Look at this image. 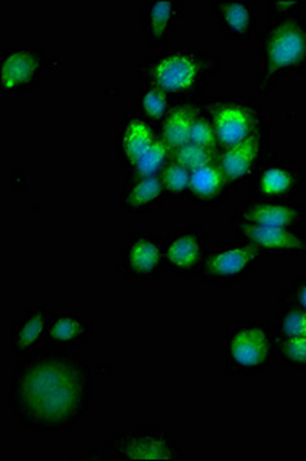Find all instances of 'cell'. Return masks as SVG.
<instances>
[{
  "label": "cell",
  "mask_w": 306,
  "mask_h": 461,
  "mask_svg": "<svg viewBox=\"0 0 306 461\" xmlns=\"http://www.w3.org/2000/svg\"><path fill=\"white\" fill-rule=\"evenodd\" d=\"M10 408L19 425L38 434L77 428L90 411V363L71 352L43 349L19 360L10 375Z\"/></svg>",
  "instance_id": "cell-1"
},
{
  "label": "cell",
  "mask_w": 306,
  "mask_h": 461,
  "mask_svg": "<svg viewBox=\"0 0 306 461\" xmlns=\"http://www.w3.org/2000/svg\"><path fill=\"white\" fill-rule=\"evenodd\" d=\"M220 68L216 54L197 47L162 48L136 63L140 82L158 86L173 100L201 99Z\"/></svg>",
  "instance_id": "cell-2"
},
{
  "label": "cell",
  "mask_w": 306,
  "mask_h": 461,
  "mask_svg": "<svg viewBox=\"0 0 306 461\" xmlns=\"http://www.w3.org/2000/svg\"><path fill=\"white\" fill-rule=\"evenodd\" d=\"M262 73L256 93L268 97L280 82L294 74H306V19L299 13L273 17L260 34Z\"/></svg>",
  "instance_id": "cell-3"
},
{
  "label": "cell",
  "mask_w": 306,
  "mask_h": 461,
  "mask_svg": "<svg viewBox=\"0 0 306 461\" xmlns=\"http://www.w3.org/2000/svg\"><path fill=\"white\" fill-rule=\"evenodd\" d=\"M223 369L232 378L253 377L275 362V330L268 320L248 319L232 323L220 343Z\"/></svg>",
  "instance_id": "cell-4"
},
{
  "label": "cell",
  "mask_w": 306,
  "mask_h": 461,
  "mask_svg": "<svg viewBox=\"0 0 306 461\" xmlns=\"http://www.w3.org/2000/svg\"><path fill=\"white\" fill-rule=\"evenodd\" d=\"M202 110L210 117L220 149L234 147L269 126V117L260 102L238 95H203Z\"/></svg>",
  "instance_id": "cell-5"
},
{
  "label": "cell",
  "mask_w": 306,
  "mask_h": 461,
  "mask_svg": "<svg viewBox=\"0 0 306 461\" xmlns=\"http://www.w3.org/2000/svg\"><path fill=\"white\" fill-rule=\"evenodd\" d=\"M54 58L42 47H5L0 51V93L17 99L40 86Z\"/></svg>",
  "instance_id": "cell-6"
},
{
  "label": "cell",
  "mask_w": 306,
  "mask_h": 461,
  "mask_svg": "<svg viewBox=\"0 0 306 461\" xmlns=\"http://www.w3.org/2000/svg\"><path fill=\"white\" fill-rule=\"evenodd\" d=\"M105 449L114 460H182L179 440L166 428H127L105 438Z\"/></svg>",
  "instance_id": "cell-7"
},
{
  "label": "cell",
  "mask_w": 306,
  "mask_h": 461,
  "mask_svg": "<svg viewBox=\"0 0 306 461\" xmlns=\"http://www.w3.org/2000/svg\"><path fill=\"white\" fill-rule=\"evenodd\" d=\"M264 258V254L248 241H222L210 247L195 278L206 285L242 284L256 273Z\"/></svg>",
  "instance_id": "cell-8"
},
{
  "label": "cell",
  "mask_w": 306,
  "mask_h": 461,
  "mask_svg": "<svg viewBox=\"0 0 306 461\" xmlns=\"http://www.w3.org/2000/svg\"><path fill=\"white\" fill-rule=\"evenodd\" d=\"M269 130L271 125L265 126L247 140L220 149L217 163L236 191L245 185L253 184L260 169L271 158H277V152L269 142Z\"/></svg>",
  "instance_id": "cell-9"
},
{
  "label": "cell",
  "mask_w": 306,
  "mask_h": 461,
  "mask_svg": "<svg viewBox=\"0 0 306 461\" xmlns=\"http://www.w3.org/2000/svg\"><path fill=\"white\" fill-rule=\"evenodd\" d=\"M165 271V236L131 232L123 239L117 273L130 282H154Z\"/></svg>",
  "instance_id": "cell-10"
},
{
  "label": "cell",
  "mask_w": 306,
  "mask_h": 461,
  "mask_svg": "<svg viewBox=\"0 0 306 461\" xmlns=\"http://www.w3.org/2000/svg\"><path fill=\"white\" fill-rule=\"evenodd\" d=\"M210 249L205 228L188 225L165 236V271L180 277H197Z\"/></svg>",
  "instance_id": "cell-11"
},
{
  "label": "cell",
  "mask_w": 306,
  "mask_h": 461,
  "mask_svg": "<svg viewBox=\"0 0 306 461\" xmlns=\"http://www.w3.org/2000/svg\"><path fill=\"white\" fill-rule=\"evenodd\" d=\"M234 236L257 248L264 258H306V230L232 221Z\"/></svg>",
  "instance_id": "cell-12"
},
{
  "label": "cell",
  "mask_w": 306,
  "mask_h": 461,
  "mask_svg": "<svg viewBox=\"0 0 306 461\" xmlns=\"http://www.w3.org/2000/svg\"><path fill=\"white\" fill-rule=\"evenodd\" d=\"M231 221L249 225L302 228L306 223V206L297 200L251 197L236 206Z\"/></svg>",
  "instance_id": "cell-13"
},
{
  "label": "cell",
  "mask_w": 306,
  "mask_h": 461,
  "mask_svg": "<svg viewBox=\"0 0 306 461\" xmlns=\"http://www.w3.org/2000/svg\"><path fill=\"white\" fill-rule=\"evenodd\" d=\"M306 184L305 171L288 158H271L251 184L253 197L296 200Z\"/></svg>",
  "instance_id": "cell-14"
},
{
  "label": "cell",
  "mask_w": 306,
  "mask_h": 461,
  "mask_svg": "<svg viewBox=\"0 0 306 461\" xmlns=\"http://www.w3.org/2000/svg\"><path fill=\"white\" fill-rule=\"evenodd\" d=\"M158 139V126L138 111H130L122 117L114 132V151L127 173Z\"/></svg>",
  "instance_id": "cell-15"
},
{
  "label": "cell",
  "mask_w": 306,
  "mask_h": 461,
  "mask_svg": "<svg viewBox=\"0 0 306 461\" xmlns=\"http://www.w3.org/2000/svg\"><path fill=\"white\" fill-rule=\"evenodd\" d=\"M51 315V308L45 304H34L25 308L22 315L11 321L8 343L13 358L23 360L42 351Z\"/></svg>",
  "instance_id": "cell-16"
},
{
  "label": "cell",
  "mask_w": 306,
  "mask_h": 461,
  "mask_svg": "<svg viewBox=\"0 0 306 461\" xmlns=\"http://www.w3.org/2000/svg\"><path fill=\"white\" fill-rule=\"evenodd\" d=\"M184 0H148L140 11V27L149 47L162 50L185 22Z\"/></svg>",
  "instance_id": "cell-17"
},
{
  "label": "cell",
  "mask_w": 306,
  "mask_h": 461,
  "mask_svg": "<svg viewBox=\"0 0 306 461\" xmlns=\"http://www.w3.org/2000/svg\"><path fill=\"white\" fill-rule=\"evenodd\" d=\"M93 336L91 320L79 311L60 308L53 310L48 323L43 349L71 352L86 345ZM42 349V351H43Z\"/></svg>",
  "instance_id": "cell-18"
},
{
  "label": "cell",
  "mask_w": 306,
  "mask_h": 461,
  "mask_svg": "<svg viewBox=\"0 0 306 461\" xmlns=\"http://www.w3.org/2000/svg\"><path fill=\"white\" fill-rule=\"evenodd\" d=\"M212 10L223 36L249 41L259 30V6L254 0H212Z\"/></svg>",
  "instance_id": "cell-19"
},
{
  "label": "cell",
  "mask_w": 306,
  "mask_h": 461,
  "mask_svg": "<svg viewBox=\"0 0 306 461\" xmlns=\"http://www.w3.org/2000/svg\"><path fill=\"white\" fill-rule=\"evenodd\" d=\"M236 188L230 184L219 163L206 165L191 173L190 188L186 199L202 210H212L231 199Z\"/></svg>",
  "instance_id": "cell-20"
},
{
  "label": "cell",
  "mask_w": 306,
  "mask_h": 461,
  "mask_svg": "<svg viewBox=\"0 0 306 461\" xmlns=\"http://www.w3.org/2000/svg\"><path fill=\"white\" fill-rule=\"evenodd\" d=\"M168 193L160 176L125 177L119 194V206L128 214H149L162 208Z\"/></svg>",
  "instance_id": "cell-21"
},
{
  "label": "cell",
  "mask_w": 306,
  "mask_h": 461,
  "mask_svg": "<svg viewBox=\"0 0 306 461\" xmlns=\"http://www.w3.org/2000/svg\"><path fill=\"white\" fill-rule=\"evenodd\" d=\"M201 99L175 100L168 114L160 122L158 136L171 149L190 142L191 128L202 110Z\"/></svg>",
  "instance_id": "cell-22"
},
{
  "label": "cell",
  "mask_w": 306,
  "mask_h": 461,
  "mask_svg": "<svg viewBox=\"0 0 306 461\" xmlns=\"http://www.w3.org/2000/svg\"><path fill=\"white\" fill-rule=\"evenodd\" d=\"M132 100H134L136 111L158 126L164 121L165 115L168 114V111L175 104V100L171 99L165 91L154 85L145 84L140 85L134 91Z\"/></svg>",
  "instance_id": "cell-23"
},
{
  "label": "cell",
  "mask_w": 306,
  "mask_h": 461,
  "mask_svg": "<svg viewBox=\"0 0 306 461\" xmlns=\"http://www.w3.org/2000/svg\"><path fill=\"white\" fill-rule=\"evenodd\" d=\"M171 158V148L160 139L151 145V147L143 152L142 158L132 165L131 169H128L125 177H153L162 173L165 165Z\"/></svg>",
  "instance_id": "cell-24"
},
{
  "label": "cell",
  "mask_w": 306,
  "mask_h": 461,
  "mask_svg": "<svg viewBox=\"0 0 306 461\" xmlns=\"http://www.w3.org/2000/svg\"><path fill=\"white\" fill-rule=\"evenodd\" d=\"M275 362L294 371H306V336H275Z\"/></svg>",
  "instance_id": "cell-25"
},
{
  "label": "cell",
  "mask_w": 306,
  "mask_h": 461,
  "mask_svg": "<svg viewBox=\"0 0 306 461\" xmlns=\"http://www.w3.org/2000/svg\"><path fill=\"white\" fill-rule=\"evenodd\" d=\"M220 151H214L210 148L201 147L197 143L188 142L182 147L171 149V158L175 162L185 167L188 171L203 168L206 165H212L219 160Z\"/></svg>",
  "instance_id": "cell-26"
},
{
  "label": "cell",
  "mask_w": 306,
  "mask_h": 461,
  "mask_svg": "<svg viewBox=\"0 0 306 461\" xmlns=\"http://www.w3.org/2000/svg\"><path fill=\"white\" fill-rule=\"evenodd\" d=\"M275 336L305 337L306 311L296 304H280L277 320H275Z\"/></svg>",
  "instance_id": "cell-27"
},
{
  "label": "cell",
  "mask_w": 306,
  "mask_h": 461,
  "mask_svg": "<svg viewBox=\"0 0 306 461\" xmlns=\"http://www.w3.org/2000/svg\"><path fill=\"white\" fill-rule=\"evenodd\" d=\"M158 176L162 178V184L168 193V197H176V199L186 197L190 188L191 171H188L185 167L169 158V162L165 165V168Z\"/></svg>",
  "instance_id": "cell-28"
},
{
  "label": "cell",
  "mask_w": 306,
  "mask_h": 461,
  "mask_svg": "<svg viewBox=\"0 0 306 461\" xmlns=\"http://www.w3.org/2000/svg\"><path fill=\"white\" fill-rule=\"evenodd\" d=\"M190 142L197 143L201 147L210 148V149H214V151H220V145H219V140H217L214 126H212L210 117L205 114L203 110H201L199 115L195 117L194 123H193Z\"/></svg>",
  "instance_id": "cell-29"
},
{
  "label": "cell",
  "mask_w": 306,
  "mask_h": 461,
  "mask_svg": "<svg viewBox=\"0 0 306 461\" xmlns=\"http://www.w3.org/2000/svg\"><path fill=\"white\" fill-rule=\"evenodd\" d=\"M277 300L280 304H296L306 311V277H299L286 284L280 291Z\"/></svg>",
  "instance_id": "cell-30"
},
{
  "label": "cell",
  "mask_w": 306,
  "mask_h": 461,
  "mask_svg": "<svg viewBox=\"0 0 306 461\" xmlns=\"http://www.w3.org/2000/svg\"><path fill=\"white\" fill-rule=\"evenodd\" d=\"M305 5V2L301 0H271L269 2V8L273 13V17L286 16V14H292V13H299L301 6Z\"/></svg>",
  "instance_id": "cell-31"
},
{
  "label": "cell",
  "mask_w": 306,
  "mask_h": 461,
  "mask_svg": "<svg viewBox=\"0 0 306 461\" xmlns=\"http://www.w3.org/2000/svg\"><path fill=\"white\" fill-rule=\"evenodd\" d=\"M305 6H306V2H305Z\"/></svg>",
  "instance_id": "cell-32"
}]
</instances>
